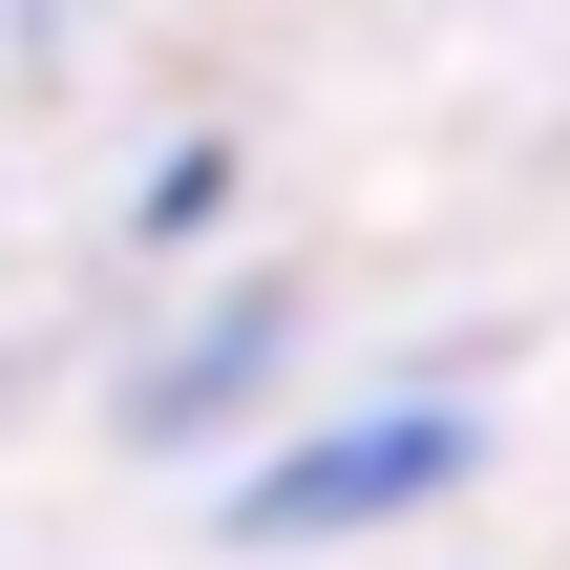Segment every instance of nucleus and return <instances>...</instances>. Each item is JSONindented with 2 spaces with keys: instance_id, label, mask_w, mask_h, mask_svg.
<instances>
[{
  "instance_id": "nucleus-1",
  "label": "nucleus",
  "mask_w": 570,
  "mask_h": 570,
  "mask_svg": "<svg viewBox=\"0 0 570 570\" xmlns=\"http://www.w3.org/2000/svg\"><path fill=\"white\" fill-rule=\"evenodd\" d=\"M444 465H465V423H444V402H381V423L275 444V465L233 487V529H254V550H296V529H381V508H423Z\"/></svg>"
}]
</instances>
